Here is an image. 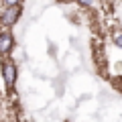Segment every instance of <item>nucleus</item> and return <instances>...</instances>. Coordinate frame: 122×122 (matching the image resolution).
<instances>
[{
	"label": "nucleus",
	"instance_id": "obj_1",
	"mask_svg": "<svg viewBox=\"0 0 122 122\" xmlns=\"http://www.w3.org/2000/svg\"><path fill=\"white\" fill-rule=\"evenodd\" d=\"M20 16H22V6H4V10L0 12V26L10 29L20 20Z\"/></svg>",
	"mask_w": 122,
	"mask_h": 122
},
{
	"label": "nucleus",
	"instance_id": "obj_2",
	"mask_svg": "<svg viewBox=\"0 0 122 122\" xmlns=\"http://www.w3.org/2000/svg\"><path fill=\"white\" fill-rule=\"evenodd\" d=\"M0 69H2L4 86L8 87V90H14V83H16V77H18L16 63H14L12 59H8V57H4V59H2V65H0Z\"/></svg>",
	"mask_w": 122,
	"mask_h": 122
},
{
	"label": "nucleus",
	"instance_id": "obj_3",
	"mask_svg": "<svg viewBox=\"0 0 122 122\" xmlns=\"http://www.w3.org/2000/svg\"><path fill=\"white\" fill-rule=\"evenodd\" d=\"M14 49V37L8 29H2L0 30V55L2 57H8Z\"/></svg>",
	"mask_w": 122,
	"mask_h": 122
},
{
	"label": "nucleus",
	"instance_id": "obj_4",
	"mask_svg": "<svg viewBox=\"0 0 122 122\" xmlns=\"http://www.w3.org/2000/svg\"><path fill=\"white\" fill-rule=\"evenodd\" d=\"M112 43L118 49H122V29H114L112 30Z\"/></svg>",
	"mask_w": 122,
	"mask_h": 122
},
{
	"label": "nucleus",
	"instance_id": "obj_5",
	"mask_svg": "<svg viewBox=\"0 0 122 122\" xmlns=\"http://www.w3.org/2000/svg\"><path fill=\"white\" fill-rule=\"evenodd\" d=\"M2 2V6H20L22 0H0Z\"/></svg>",
	"mask_w": 122,
	"mask_h": 122
},
{
	"label": "nucleus",
	"instance_id": "obj_6",
	"mask_svg": "<svg viewBox=\"0 0 122 122\" xmlns=\"http://www.w3.org/2000/svg\"><path fill=\"white\" fill-rule=\"evenodd\" d=\"M75 2H77L79 6H92L94 4V0H75Z\"/></svg>",
	"mask_w": 122,
	"mask_h": 122
}]
</instances>
